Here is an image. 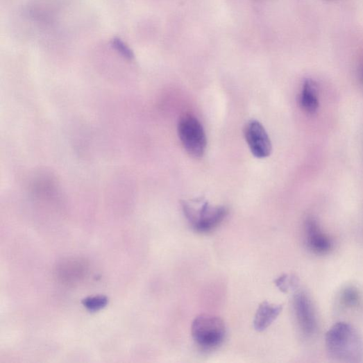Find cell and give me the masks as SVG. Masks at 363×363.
Returning a JSON list of instances; mask_svg holds the SVG:
<instances>
[{
    "label": "cell",
    "mask_w": 363,
    "mask_h": 363,
    "mask_svg": "<svg viewBox=\"0 0 363 363\" xmlns=\"http://www.w3.org/2000/svg\"><path fill=\"white\" fill-rule=\"evenodd\" d=\"M183 213L196 233H209L219 226L228 214L224 206L212 205L202 201L182 202Z\"/></svg>",
    "instance_id": "obj_2"
},
{
    "label": "cell",
    "mask_w": 363,
    "mask_h": 363,
    "mask_svg": "<svg viewBox=\"0 0 363 363\" xmlns=\"http://www.w3.org/2000/svg\"><path fill=\"white\" fill-rule=\"evenodd\" d=\"M361 75H362V81H363V69H362V74H361Z\"/></svg>",
    "instance_id": "obj_14"
},
{
    "label": "cell",
    "mask_w": 363,
    "mask_h": 363,
    "mask_svg": "<svg viewBox=\"0 0 363 363\" xmlns=\"http://www.w3.org/2000/svg\"><path fill=\"white\" fill-rule=\"evenodd\" d=\"M293 307L296 321L303 334L311 337L316 331V319L313 305L304 292L294 296Z\"/></svg>",
    "instance_id": "obj_6"
},
{
    "label": "cell",
    "mask_w": 363,
    "mask_h": 363,
    "mask_svg": "<svg viewBox=\"0 0 363 363\" xmlns=\"http://www.w3.org/2000/svg\"><path fill=\"white\" fill-rule=\"evenodd\" d=\"M178 131L187 153L195 158L203 157L207 148V137L201 121L191 115H185L179 121Z\"/></svg>",
    "instance_id": "obj_4"
},
{
    "label": "cell",
    "mask_w": 363,
    "mask_h": 363,
    "mask_svg": "<svg viewBox=\"0 0 363 363\" xmlns=\"http://www.w3.org/2000/svg\"><path fill=\"white\" fill-rule=\"evenodd\" d=\"M111 44L115 50L126 59L132 60L135 58L133 51L120 39H113Z\"/></svg>",
    "instance_id": "obj_12"
},
{
    "label": "cell",
    "mask_w": 363,
    "mask_h": 363,
    "mask_svg": "<svg viewBox=\"0 0 363 363\" xmlns=\"http://www.w3.org/2000/svg\"><path fill=\"white\" fill-rule=\"evenodd\" d=\"M84 307L91 312H96L103 309L108 303V300L105 296H90L83 301Z\"/></svg>",
    "instance_id": "obj_11"
},
{
    "label": "cell",
    "mask_w": 363,
    "mask_h": 363,
    "mask_svg": "<svg viewBox=\"0 0 363 363\" xmlns=\"http://www.w3.org/2000/svg\"><path fill=\"white\" fill-rule=\"evenodd\" d=\"M307 243L309 248L314 253L324 255L332 248V242L321 230L313 218H308L305 224Z\"/></svg>",
    "instance_id": "obj_7"
},
{
    "label": "cell",
    "mask_w": 363,
    "mask_h": 363,
    "mask_svg": "<svg viewBox=\"0 0 363 363\" xmlns=\"http://www.w3.org/2000/svg\"><path fill=\"white\" fill-rule=\"evenodd\" d=\"M282 310V305L271 304L268 301L262 302L255 315L254 328L259 332L265 331L278 318Z\"/></svg>",
    "instance_id": "obj_8"
},
{
    "label": "cell",
    "mask_w": 363,
    "mask_h": 363,
    "mask_svg": "<svg viewBox=\"0 0 363 363\" xmlns=\"http://www.w3.org/2000/svg\"><path fill=\"white\" fill-rule=\"evenodd\" d=\"M191 334L198 346L204 349H214L224 341L226 327L221 318L210 314H201L194 319Z\"/></svg>",
    "instance_id": "obj_3"
},
{
    "label": "cell",
    "mask_w": 363,
    "mask_h": 363,
    "mask_svg": "<svg viewBox=\"0 0 363 363\" xmlns=\"http://www.w3.org/2000/svg\"><path fill=\"white\" fill-rule=\"evenodd\" d=\"M303 109L310 114L315 113L319 108L318 90L316 83L311 79H307L303 84L300 98Z\"/></svg>",
    "instance_id": "obj_9"
},
{
    "label": "cell",
    "mask_w": 363,
    "mask_h": 363,
    "mask_svg": "<svg viewBox=\"0 0 363 363\" xmlns=\"http://www.w3.org/2000/svg\"><path fill=\"white\" fill-rule=\"evenodd\" d=\"M340 301L345 307L353 308L360 305L361 294L357 288L347 287L341 292Z\"/></svg>",
    "instance_id": "obj_10"
},
{
    "label": "cell",
    "mask_w": 363,
    "mask_h": 363,
    "mask_svg": "<svg viewBox=\"0 0 363 363\" xmlns=\"http://www.w3.org/2000/svg\"><path fill=\"white\" fill-rule=\"evenodd\" d=\"M328 352L341 361L352 362L360 353V341L354 328L346 322L335 324L326 336Z\"/></svg>",
    "instance_id": "obj_1"
},
{
    "label": "cell",
    "mask_w": 363,
    "mask_h": 363,
    "mask_svg": "<svg viewBox=\"0 0 363 363\" xmlns=\"http://www.w3.org/2000/svg\"><path fill=\"white\" fill-rule=\"evenodd\" d=\"M245 137L252 154L258 158L269 157L272 144L267 130L258 121L252 120L245 128Z\"/></svg>",
    "instance_id": "obj_5"
},
{
    "label": "cell",
    "mask_w": 363,
    "mask_h": 363,
    "mask_svg": "<svg viewBox=\"0 0 363 363\" xmlns=\"http://www.w3.org/2000/svg\"><path fill=\"white\" fill-rule=\"evenodd\" d=\"M275 282L280 289L283 292H287L288 290L289 286L292 283L291 281L289 280L288 276L285 275L278 278Z\"/></svg>",
    "instance_id": "obj_13"
}]
</instances>
